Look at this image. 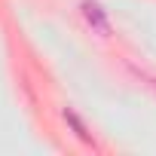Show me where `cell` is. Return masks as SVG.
Returning <instances> with one entry per match:
<instances>
[{"label": "cell", "instance_id": "6da1fadb", "mask_svg": "<svg viewBox=\"0 0 156 156\" xmlns=\"http://www.w3.org/2000/svg\"><path fill=\"white\" fill-rule=\"evenodd\" d=\"M83 16H86L89 25H95L101 34H107V19H104V12H101V6L95 3V0H86L83 3Z\"/></svg>", "mask_w": 156, "mask_h": 156}]
</instances>
